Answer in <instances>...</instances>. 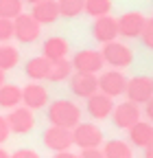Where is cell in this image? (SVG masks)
Wrapping results in <instances>:
<instances>
[{"label":"cell","instance_id":"1","mask_svg":"<svg viewBox=\"0 0 153 158\" xmlns=\"http://www.w3.org/2000/svg\"><path fill=\"white\" fill-rule=\"evenodd\" d=\"M48 121H50V125L72 130L76 123H81V108L72 101H68V99L53 101L48 106Z\"/></svg>","mask_w":153,"mask_h":158},{"label":"cell","instance_id":"2","mask_svg":"<svg viewBox=\"0 0 153 158\" xmlns=\"http://www.w3.org/2000/svg\"><path fill=\"white\" fill-rule=\"evenodd\" d=\"M72 145L81 149H96L103 145V132L94 123H76L72 127Z\"/></svg>","mask_w":153,"mask_h":158},{"label":"cell","instance_id":"3","mask_svg":"<svg viewBox=\"0 0 153 158\" xmlns=\"http://www.w3.org/2000/svg\"><path fill=\"white\" fill-rule=\"evenodd\" d=\"M101 55H103V62L109 64L112 68H116V70L127 68V66H131V62H133V51H131L127 44L118 42V40L103 44Z\"/></svg>","mask_w":153,"mask_h":158},{"label":"cell","instance_id":"4","mask_svg":"<svg viewBox=\"0 0 153 158\" xmlns=\"http://www.w3.org/2000/svg\"><path fill=\"white\" fill-rule=\"evenodd\" d=\"M125 94H127V101L136 103V106L147 103L149 99L153 97V77L138 75V77H131V79H127Z\"/></svg>","mask_w":153,"mask_h":158},{"label":"cell","instance_id":"5","mask_svg":"<svg viewBox=\"0 0 153 158\" xmlns=\"http://www.w3.org/2000/svg\"><path fill=\"white\" fill-rule=\"evenodd\" d=\"M42 33V24H37L31 13H20L13 20V37L20 40L22 44H33Z\"/></svg>","mask_w":153,"mask_h":158},{"label":"cell","instance_id":"6","mask_svg":"<svg viewBox=\"0 0 153 158\" xmlns=\"http://www.w3.org/2000/svg\"><path fill=\"white\" fill-rule=\"evenodd\" d=\"M70 64H72L74 73H90V75L101 73L103 66H105L101 51H92V48H83L79 53H74V57H72Z\"/></svg>","mask_w":153,"mask_h":158},{"label":"cell","instance_id":"7","mask_svg":"<svg viewBox=\"0 0 153 158\" xmlns=\"http://www.w3.org/2000/svg\"><path fill=\"white\" fill-rule=\"evenodd\" d=\"M125 88H127V77L120 70L112 68V70L101 73V77H99V92H103V94L114 99V97L125 94Z\"/></svg>","mask_w":153,"mask_h":158},{"label":"cell","instance_id":"8","mask_svg":"<svg viewBox=\"0 0 153 158\" xmlns=\"http://www.w3.org/2000/svg\"><path fill=\"white\" fill-rule=\"evenodd\" d=\"M112 118H114V125H116V127L129 130L131 125H136L140 118H142V112H140V106L131 103V101H123L118 106H114Z\"/></svg>","mask_w":153,"mask_h":158},{"label":"cell","instance_id":"9","mask_svg":"<svg viewBox=\"0 0 153 158\" xmlns=\"http://www.w3.org/2000/svg\"><path fill=\"white\" fill-rule=\"evenodd\" d=\"M70 81V90L74 97H81L88 99L94 92H99V77L96 75H90V73H74L68 77Z\"/></svg>","mask_w":153,"mask_h":158},{"label":"cell","instance_id":"10","mask_svg":"<svg viewBox=\"0 0 153 158\" xmlns=\"http://www.w3.org/2000/svg\"><path fill=\"white\" fill-rule=\"evenodd\" d=\"M147 18L140 11H127L120 18H116V24H118V35L123 37H140L142 29H144Z\"/></svg>","mask_w":153,"mask_h":158},{"label":"cell","instance_id":"11","mask_svg":"<svg viewBox=\"0 0 153 158\" xmlns=\"http://www.w3.org/2000/svg\"><path fill=\"white\" fill-rule=\"evenodd\" d=\"M5 118L13 134H29L35 127V116H33V110L29 108H13Z\"/></svg>","mask_w":153,"mask_h":158},{"label":"cell","instance_id":"12","mask_svg":"<svg viewBox=\"0 0 153 158\" xmlns=\"http://www.w3.org/2000/svg\"><path fill=\"white\" fill-rule=\"evenodd\" d=\"M44 145L50 152H68L72 147V130L50 125L44 132Z\"/></svg>","mask_w":153,"mask_h":158},{"label":"cell","instance_id":"13","mask_svg":"<svg viewBox=\"0 0 153 158\" xmlns=\"http://www.w3.org/2000/svg\"><path fill=\"white\" fill-rule=\"evenodd\" d=\"M92 35L96 42L101 44H107V42H114L118 37V24H116V18L112 15H103V18H96L92 24Z\"/></svg>","mask_w":153,"mask_h":158},{"label":"cell","instance_id":"14","mask_svg":"<svg viewBox=\"0 0 153 158\" xmlns=\"http://www.w3.org/2000/svg\"><path fill=\"white\" fill-rule=\"evenodd\" d=\"M22 103L29 110H40L48 103V90L40 84V81H33L29 86L22 88Z\"/></svg>","mask_w":153,"mask_h":158},{"label":"cell","instance_id":"15","mask_svg":"<svg viewBox=\"0 0 153 158\" xmlns=\"http://www.w3.org/2000/svg\"><path fill=\"white\" fill-rule=\"evenodd\" d=\"M112 110H114V99L103 94V92H94L92 97H88V112L92 118H107L112 116Z\"/></svg>","mask_w":153,"mask_h":158},{"label":"cell","instance_id":"16","mask_svg":"<svg viewBox=\"0 0 153 158\" xmlns=\"http://www.w3.org/2000/svg\"><path fill=\"white\" fill-rule=\"evenodd\" d=\"M31 15H33V20H37V24H53L59 18L57 0H40V2H35L31 9Z\"/></svg>","mask_w":153,"mask_h":158},{"label":"cell","instance_id":"17","mask_svg":"<svg viewBox=\"0 0 153 158\" xmlns=\"http://www.w3.org/2000/svg\"><path fill=\"white\" fill-rule=\"evenodd\" d=\"M68 51H70V44L66 42L64 37H57V35L48 37L46 42H44V46H42V55L48 59V62L64 59V57L68 55Z\"/></svg>","mask_w":153,"mask_h":158},{"label":"cell","instance_id":"18","mask_svg":"<svg viewBox=\"0 0 153 158\" xmlns=\"http://www.w3.org/2000/svg\"><path fill=\"white\" fill-rule=\"evenodd\" d=\"M129 141L136 147H147L149 143H153V123L140 118L136 125L129 127Z\"/></svg>","mask_w":153,"mask_h":158},{"label":"cell","instance_id":"19","mask_svg":"<svg viewBox=\"0 0 153 158\" xmlns=\"http://www.w3.org/2000/svg\"><path fill=\"white\" fill-rule=\"evenodd\" d=\"M24 73L31 81H42V79H48V73H50V62L40 55V57H31L26 66H24Z\"/></svg>","mask_w":153,"mask_h":158},{"label":"cell","instance_id":"20","mask_svg":"<svg viewBox=\"0 0 153 158\" xmlns=\"http://www.w3.org/2000/svg\"><path fill=\"white\" fill-rule=\"evenodd\" d=\"M22 103V88H18L13 84H2L0 86V108H18Z\"/></svg>","mask_w":153,"mask_h":158},{"label":"cell","instance_id":"21","mask_svg":"<svg viewBox=\"0 0 153 158\" xmlns=\"http://www.w3.org/2000/svg\"><path fill=\"white\" fill-rule=\"evenodd\" d=\"M101 152H103L105 158H133L131 147H129L125 141H118V138L103 143V149H101Z\"/></svg>","mask_w":153,"mask_h":158},{"label":"cell","instance_id":"22","mask_svg":"<svg viewBox=\"0 0 153 158\" xmlns=\"http://www.w3.org/2000/svg\"><path fill=\"white\" fill-rule=\"evenodd\" d=\"M72 75V64L68 59H57V62H50V73H48V81L57 84V81H66V79Z\"/></svg>","mask_w":153,"mask_h":158},{"label":"cell","instance_id":"23","mask_svg":"<svg viewBox=\"0 0 153 158\" xmlns=\"http://www.w3.org/2000/svg\"><path fill=\"white\" fill-rule=\"evenodd\" d=\"M20 62V53L18 48H13L11 44H0V70H11Z\"/></svg>","mask_w":153,"mask_h":158},{"label":"cell","instance_id":"24","mask_svg":"<svg viewBox=\"0 0 153 158\" xmlns=\"http://www.w3.org/2000/svg\"><path fill=\"white\" fill-rule=\"evenodd\" d=\"M83 11H85L88 15H92V18L109 15V11H112V0H85Z\"/></svg>","mask_w":153,"mask_h":158},{"label":"cell","instance_id":"25","mask_svg":"<svg viewBox=\"0 0 153 158\" xmlns=\"http://www.w3.org/2000/svg\"><path fill=\"white\" fill-rule=\"evenodd\" d=\"M83 5L85 0H57V7H59V15L64 18H76L83 13Z\"/></svg>","mask_w":153,"mask_h":158},{"label":"cell","instance_id":"26","mask_svg":"<svg viewBox=\"0 0 153 158\" xmlns=\"http://www.w3.org/2000/svg\"><path fill=\"white\" fill-rule=\"evenodd\" d=\"M22 0H0V18L5 20H15L22 13Z\"/></svg>","mask_w":153,"mask_h":158},{"label":"cell","instance_id":"27","mask_svg":"<svg viewBox=\"0 0 153 158\" xmlns=\"http://www.w3.org/2000/svg\"><path fill=\"white\" fill-rule=\"evenodd\" d=\"M13 37V20L0 18V44H7Z\"/></svg>","mask_w":153,"mask_h":158},{"label":"cell","instance_id":"28","mask_svg":"<svg viewBox=\"0 0 153 158\" xmlns=\"http://www.w3.org/2000/svg\"><path fill=\"white\" fill-rule=\"evenodd\" d=\"M140 37H142V44H144L147 48L153 51V18H147V22H144V29H142Z\"/></svg>","mask_w":153,"mask_h":158},{"label":"cell","instance_id":"29","mask_svg":"<svg viewBox=\"0 0 153 158\" xmlns=\"http://www.w3.org/2000/svg\"><path fill=\"white\" fill-rule=\"evenodd\" d=\"M9 134H11V130H9V125H7V118H5L2 114H0V145L7 143Z\"/></svg>","mask_w":153,"mask_h":158},{"label":"cell","instance_id":"30","mask_svg":"<svg viewBox=\"0 0 153 158\" xmlns=\"http://www.w3.org/2000/svg\"><path fill=\"white\" fill-rule=\"evenodd\" d=\"M9 158H40V154L33 149H18V152L9 154Z\"/></svg>","mask_w":153,"mask_h":158},{"label":"cell","instance_id":"31","mask_svg":"<svg viewBox=\"0 0 153 158\" xmlns=\"http://www.w3.org/2000/svg\"><path fill=\"white\" fill-rule=\"evenodd\" d=\"M79 158H105V156H103V152L96 147V149H81Z\"/></svg>","mask_w":153,"mask_h":158},{"label":"cell","instance_id":"32","mask_svg":"<svg viewBox=\"0 0 153 158\" xmlns=\"http://www.w3.org/2000/svg\"><path fill=\"white\" fill-rule=\"evenodd\" d=\"M144 114H147V118H149V121L153 123V97H151L149 101L144 103Z\"/></svg>","mask_w":153,"mask_h":158},{"label":"cell","instance_id":"33","mask_svg":"<svg viewBox=\"0 0 153 158\" xmlns=\"http://www.w3.org/2000/svg\"><path fill=\"white\" fill-rule=\"evenodd\" d=\"M53 158H79V156L72 154V152L68 149V152H55V156H53Z\"/></svg>","mask_w":153,"mask_h":158},{"label":"cell","instance_id":"34","mask_svg":"<svg viewBox=\"0 0 153 158\" xmlns=\"http://www.w3.org/2000/svg\"><path fill=\"white\" fill-rule=\"evenodd\" d=\"M144 158H153V143H149L144 147Z\"/></svg>","mask_w":153,"mask_h":158},{"label":"cell","instance_id":"35","mask_svg":"<svg viewBox=\"0 0 153 158\" xmlns=\"http://www.w3.org/2000/svg\"><path fill=\"white\" fill-rule=\"evenodd\" d=\"M0 158H9V152H7V149H2V147H0Z\"/></svg>","mask_w":153,"mask_h":158},{"label":"cell","instance_id":"36","mask_svg":"<svg viewBox=\"0 0 153 158\" xmlns=\"http://www.w3.org/2000/svg\"><path fill=\"white\" fill-rule=\"evenodd\" d=\"M2 84H7V81H5V70H0V86Z\"/></svg>","mask_w":153,"mask_h":158},{"label":"cell","instance_id":"37","mask_svg":"<svg viewBox=\"0 0 153 158\" xmlns=\"http://www.w3.org/2000/svg\"><path fill=\"white\" fill-rule=\"evenodd\" d=\"M22 2H31V5H35V2H40V0H22Z\"/></svg>","mask_w":153,"mask_h":158}]
</instances>
